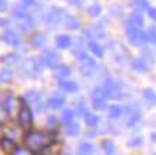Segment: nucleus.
<instances>
[{"mask_svg":"<svg viewBox=\"0 0 156 155\" xmlns=\"http://www.w3.org/2000/svg\"><path fill=\"white\" fill-rule=\"evenodd\" d=\"M53 141V135L50 132H29L26 138H24V142L27 145L29 149L32 151H42L43 148H46L52 144Z\"/></svg>","mask_w":156,"mask_h":155,"instance_id":"nucleus-1","label":"nucleus"},{"mask_svg":"<svg viewBox=\"0 0 156 155\" xmlns=\"http://www.w3.org/2000/svg\"><path fill=\"white\" fill-rule=\"evenodd\" d=\"M20 72H22L23 75L29 76V78H36V76H39L40 72H42V61L37 59V57L26 59V61L22 63V66H20Z\"/></svg>","mask_w":156,"mask_h":155,"instance_id":"nucleus-2","label":"nucleus"},{"mask_svg":"<svg viewBox=\"0 0 156 155\" xmlns=\"http://www.w3.org/2000/svg\"><path fill=\"white\" fill-rule=\"evenodd\" d=\"M125 32L128 35L129 42L132 43V45H135V46H142L143 43L147 42V35H146V32H143L142 29L125 24Z\"/></svg>","mask_w":156,"mask_h":155,"instance_id":"nucleus-3","label":"nucleus"},{"mask_svg":"<svg viewBox=\"0 0 156 155\" xmlns=\"http://www.w3.org/2000/svg\"><path fill=\"white\" fill-rule=\"evenodd\" d=\"M63 14H62V10L59 7H50V9L46 12V13L43 14V22L48 24V26H57V24L63 22Z\"/></svg>","mask_w":156,"mask_h":155,"instance_id":"nucleus-4","label":"nucleus"},{"mask_svg":"<svg viewBox=\"0 0 156 155\" xmlns=\"http://www.w3.org/2000/svg\"><path fill=\"white\" fill-rule=\"evenodd\" d=\"M92 105L98 111H103L108 106V95L105 94L103 88H98L92 92Z\"/></svg>","mask_w":156,"mask_h":155,"instance_id":"nucleus-5","label":"nucleus"},{"mask_svg":"<svg viewBox=\"0 0 156 155\" xmlns=\"http://www.w3.org/2000/svg\"><path fill=\"white\" fill-rule=\"evenodd\" d=\"M103 90L105 94L108 95V98H113V99H119L122 98V89H120V85L113 80L112 78H108L105 80V85H103Z\"/></svg>","mask_w":156,"mask_h":155,"instance_id":"nucleus-6","label":"nucleus"},{"mask_svg":"<svg viewBox=\"0 0 156 155\" xmlns=\"http://www.w3.org/2000/svg\"><path fill=\"white\" fill-rule=\"evenodd\" d=\"M17 119H19L20 127L29 131L32 128V124H33V116H32V111L29 109V106L26 105H22L19 111V115H17Z\"/></svg>","mask_w":156,"mask_h":155,"instance_id":"nucleus-7","label":"nucleus"},{"mask_svg":"<svg viewBox=\"0 0 156 155\" xmlns=\"http://www.w3.org/2000/svg\"><path fill=\"white\" fill-rule=\"evenodd\" d=\"M40 61L44 66H49V68H53V69H56L57 66L60 65L59 63V55H57L55 50H50V49H44L42 52V56H40Z\"/></svg>","mask_w":156,"mask_h":155,"instance_id":"nucleus-8","label":"nucleus"},{"mask_svg":"<svg viewBox=\"0 0 156 155\" xmlns=\"http://www.w3.org/2000/svg\"><path fill=\"white\" fill-rule=\"evenodd\" d=\"M2 40L6 43V45H9V46H19L20 45V38L19 35L14 32V30H12V29H6L5 32L2 33Z\"/></svg>","mask_w":156,"mask_h":155,"instance_id":"nucleus-9","label":"nucleus"},{"mask_svg":"<svg viewBox=\"0 0 156 155\" xmlns=\"http://www.w3.org/2000/svg\"><path fill=\"white\" fill-rule=\"evenodd\" d=\"M143 22H145V19H143L142 13H139V12H133V13H130V16L128 17V20H126V23L125 24L140 29L143 26Z\"/></svg>","mask_w":156,"mask_h":155,"instance_id":"nucleus-10","label":"nucleus"},{"mask_svg":"<svg viewBox=\"0 0 156 155\" xmlns=\"http://www.w3.org/2000/svg\"><path fill=\"white\" fill-rule=\"evenodd\" d=\"M14 103H16V99L10 94H3L0 96V105L7 111V113H12V111L14 108Z\"/></svg>","mask_w":156,"mask_h":155,"instance_id":"nucleus-11","label":"nucleus"},{"mask_svg":"<svg viewBox=\"0 0 156 155\" xmlns=\"http://www.w3.org/2000/svg\"><path fill=\"white\" fill-rule=\"evenodd\" d=\"M12 16H13L14 19H17V20H23V19H26V17H29L30 13L27 12V9H26L24 6L14 5L13 7H12Z\"/></svg>","mask_w":156,"mask_h":155,"instance_id":"nucleus-12","label":"nucleus"},{"mask_svg":"<svg viewBox=\"0 0 156 155\" xmlns=\"http://www.w3.org/2000/svg\"><path fill=\"white\" fill-rule=\"evenodd\" d=\"M63 24L69 30H76V29L80 28V20L77 19V17H75V16H72V14H65Z\"/></svg>","mask_w":156,"mask_h":155,"instance_id":"nucleus-13","label":"nucleus"},{"mask_svg":"<svg viewBox=\"0 0 156 155\" xmlns=\"http://www.w3.org/2000/svg\"><path fill=\"white\" fill-rule=\"evenodd\" d=\"M59 88L62 90H65V92H70V94L79 89V86H77L76 82H73V80H65V79L59 80Z\"/></svg>","mask_w":156,"mask_h":155,"instance_id":"nucleus-14","label":"nucleus"},{"mask_svg":"<svg viewBox=\"0 0 156 155\" xmlns=\"http://www.w3.org/2000/svg\"><path fill=\"white\" fill-rule=\"evenodd\" d=\"M0 62L3 65H16L19 62V55L14 53V52H10V53H5L0 56Z\"/></svg>","mask_w":156,"mask_h":155,"instance_id":"nucleus-15","label":"nucleus"},{"mask_svg":"<svg viewBox=\"0 0 156 155\" xmlns=\"http://www.w3.org/2000/svg\"><path fill=\"white\" fill-rule=\"evenodd\" d=\"M132 68L136 72H140V73H145V72L149 71L147 61H145L143 57H140V59H135V61L132 62Z\"/></svg>","mask_w":156,"mask_h":155,"instance_id":"nucleus-16","label":"nucleus"},{"mask_svg":"<svg viewBox=\"0 0 156 155\" xmlns=\"http://www.w3.org/2000/svg\"><path fill=\"white\" fill-rule=\"evenodd\" d=\"M56 46L59 49H67L72 46V38L67 35H59L56 38Z\"/></svg>","mask_w":156,"mask_h":155,"instance_id":"nucleus-17","label":"nucleus"},{"mask_svg":"<svg viewBox=\"0 0 156 155\" xmlns=\"http://www.w3.org/2000/svg\"><path fill=\"white\" fill-rule=\"evenodd\" d=\"M44 43H46V36H44L43 33H36L33 38L30 39V45H32L33 47H36V49L43 47L44 46Z\"/></svg>","mask_w":156,"mask_h":155,"instance_id":"nucleus-18","label":"nucleus"},{"mask_svg":"<svg viewBox=\"0 0 156 155\" xmlns=\"http://www.w3.org/2000/svg\"><path fill=\"white\" fill-rule=\"evenodd\" d=\"M65 105V98L62 96V95H53V96H50V99H49V106L53 109H59L62 108Z\"/></svg>","mask_w":156,"mask_h":155,"instance_id":"nucleus-19","label":"nucleus"},{"mask_svg":"<svg viewBox=\"0 0 156 155\" xmlns=\"http://www.w3.org/2000/svg\"><path fill=\"white\" fill-rule=\"evenodd\" d=\"M0 146H2V149L6 151V152H13L14 151V141L10 139L9 136H3V138L0 139Z\"/></svg>","mask_w":156,"mask_h":155,"instance_id":"nucleus-20","label":"nucleus"},{"mask_svg":"<svg viewBox=\"0 0 156 155\" xmlns=\"http://www.w3.org/2000/svg\"><path fill=\"white\" fill-rule=\"evenodd\" d=\"M34 26V20L32 16H29V17H26V19L22 20V23L19 24V30L20 32H29V30H32Z\"/></svg>","mask_w":156,"mask_h":155,"instance_id":"nucleus-21","label":"nucleus"},{"mask_svg":"<svg viewBox=\"0 0 156 155\" xmlns=\"http://www.w3.org/2000/svg\"><path fill=\"white\" fill-rule=\"evenodd\" d=\"M79 155H95V148L90 142H82L79 145Z\"/></svg>","mask_w":156,"mask_h":155,"instance_id":"nucleus-22","label":"nucleus"},{"mask_svg":"<svg viewBox=\"0 0 156 155\" xmlns=\"http://www.w3.org/2000/svg\"><path fill=\"white\" fill-rule=\"evenodd\" d=\"M87 47H89L90 52H92L93 55H96L98 57L103 56V49H102V46H100L98 42H95V40H89V42H87Z\"/></svg>","mask_w":156,"mask_h":155,"instance_id":"nucleus-23","label":"nucleus"},{"mask_svg":"<svg viewBox=\"0 0 156 155\" xmlns=\"http://www.w3.org/2000/svg\"><path fill=\"white\" fill-rule=\"evenodd\" d=\"M123 115V106L120 105H112L109 108V118L110 119H119Z\"/></svg>","mask_w":156,"mask_h":155,"instance_id":"nucleus-24","label":"nucleus"},{"mask_svg":"<svg viewBox=\"0 0 156 155\" xmlns=\"http://www.w3.org/2000/svg\"><path fill=\"white\" fill-rule=\"evenodd\" d=\"M132 7L136 12L142 13L145 10H149V3H147V0H132Z\"/></svg>","mask_w":156,"mask_h":155,"instance_id":"nucleus-25","label":"nucleus"},{"mask_svg":"<svg viewBox=\"0 0 156 155\" xmlns=\"http://www.w3.org/2000/svg\"><path fill=\"white\" fill-rule=\"evenodd\" d=\"M143 99L149 105H156V92L153 89H151V88L143 89Z\"/></svg>","mask_w":156,"mask_h":155,"instance_id":"nucleus-26","label":"nucleus"},{"mask_svg":"<svg viewBox=\"0 0 156 155\" xmlns=\"http://www.w3.org/2000/svg\"><path fill=\"white\" fill-rule=\"evenodd\" d=\"M86 35H87L89 38H102L105 35V30L100 24H96V26H93L92 29L86 30Z\"/></svg>","mask_w":156,"mask_h":155,"instance_id":"nucleus-27","label":"nucleus"},{"mask_svg":"<svg viewBox=\"0 0 156 155\" xmlns=\"http://www.w3.org/2000/svg\"><path fill=\"white\" fill-rule=\"evenodd\" d=\"M56 78H59V79H65V78H67V76L70 75V68L67 65H59L56 68Z\"/></svg>","mask_w":156,"mask_h":155,"instance_id":"nucleus-28","label":"nucleus"},{"mask_svg":"<svg viewBox=\"0 0 156 155\" xmlns=\"http://www.w3.org/2000/svg\"><path fill=\"white\" fill-rule=\"evenodd\" d=\"M102 149L105 151V154L106 155H113L115 151H116V146H115L113 141H110V139H105L102 142Z\"/></svg>","mask_w":156,"mask_h":155,"instance_id":"nucleus-29","label":"nucleus"},{"mask_svg":"<svg viewBox=\"0 0 156 155\" xmlns=\"http://www.w3.org/2000/svg\"><path fill=\"white\" fill-rule=\"evenodd\" d=\"M139 118H140V112H139V109H137V108H132V109H130V112H129L128 125H129V127L135 125V124L139 121Z\"/></svg>","mask_w":156,"mask_h":155,"instance_id":"nucleus-30","label":"nucleus"},{"mask_svg":"<svg viewBox=\"0 0 156 155\" xmlns=\"http://www.w3.org/2000/svg\"><path fill=\"white\" fill-rule=\"evenodd\" d=\"M24 99H26L27 102L37 103L39 101H40V94L36 92V90H29V92H26V95H24Z\"/></svg>","mask_w":156,"mask_h":155,"instance_id":"nucleus-31","label":"nucleus"},{"mask_svg":"<svg viewBox=\"0 0 156 155\" xmlns=\"http://www.w3.org/2000/svg\"><path fill=\"white\" fill-rule=\"evenodd\" d=\"M73 119H75V112H73L72 109H65L63 113H62V121L67 125V124L73 122Z\"/></svg>","mask_w":156,"mask_h":155,"instance_id":"nucleus-32","label":"nucleus"},{"mask_svg":"<svg viewBox=\"0 0 156 155\" xmlns=\"http://www.w3.org/2000/svg\"><path fill=\"white\" fill-rule=\"evenodd\" d=\"M85 121H86V124H87L89 127H96V125L99 124V116L95 115V113L87 112L85 115Z\"/></svg>","mask_w":156,"mask_h":155,"instance_id":"nucleus-33","label":"nucleus"},{"mask_svg":"<svg viewBox=\"0 0 156 155\" xmlns=\"http://www.w3.org/2000/svg\"><path fill=\"white\" fill-rule=\"evenodd\" d=\"M65 132H66V135H70V136L77 135V134H79V125L76 122L67 124L66 128H65Z\"/></svg>","mask_w":156,"mask_h":155,"instance_id":"nucleus-34","label":"nucleus"},{"mask_svg":"<svg viewBox=\"0 0 156 155\" xmlns=\"http://www.w3.org/2000/svg\"><path fill=\"white\" fill-rule=\"evenodd\" d=\"M39 155H59V148H57L56 145H52V144H50L49 146L43 148Z\"/></svg>","mask_w":156,"mask_h":155,"instance_id":"nucleus-35","label":"nucleus"},{"mask_svg":"<svg viewBox=\"0 0 156 155\" xmlns=\"http://www.w3.org/2000/svg\"><path fill=\"white\" fill-rule=\"evenodd\" d=\"M100 13H102V6L98 5V3H95V5H92L87 7V14L92 16V17H96V16H99Z\"/></svg>","mask_w":156,"mask_h":155,"instance_id":"nucleus-36","label":"nucleus"},{"mask_svg":"<svg viewBox=\"0 0 156 155\" xmlns=\"http://www.w3.org/2000/svg\"><path fill=\"white\" fill-rule=\"evenodd\" d=\"M13 79V72L9 71V69H0V80L2 82H10Z\"/></svg>","mask_w":156,"mask_h":155,"instance_id":"nucleus-37","label":"nucleus"},{"mask_svg":"<svg viewBox=\"0 0 156 155\" xmlns=\"http://www.w3.org/2000/svg\"><path fill=\"white\" fill-rule=\"evenodd\" d=\"M146 35H147V42L156 45V29H153V28L149 29L146 32Z\"/></svg>","mask_w":156,"mask_h":155,"instance_id":"nucleus-38","label":"nucleus"},{"mask_svg":"<svg viewBox=\"0 0 156 155\" xmlns=\"http://www.w3.org/2000/svg\"><path fill=\"white\" fill-rule=\"evenodd\" d=\"M142 145V138L140 136H135L129 141V146H140Z\"/></svg>","mask_w":156,"mask_h":155,"instance_id":"nucleus-39","label":"nucleus"},{"mask_svg":"<svg viewBox=\"0 0 156 155\" xmlns=\"http://www.w3.org/2000/svg\"><path fill=\"white\" fill-rule=\"evenodd\" d=\"M12 155H30V152L26 149H14L12 152Z\"/></svg>","mask_w":156,"mask_h":155,"instance_id":"nucleus-40","label":"nucleus"},{"mask_svg":"<svg viewBox=\"0 0 156 155\" xmlns=\"http://www.w3.org/2000/svg\"><path fill=\"white\" fill-rule=\"evenodd\" d=\"M20 5L24 6V7H30V6L34 5V0H20Z\"/></svg>","mask_w":156,"mask_h":155,"instance_id":"nucleus-41","label":"nucleus"},{"mask_svg":"<svg viewBox=\"0 0 156 155\" xmlns=\"http://www.w3.org/2000/svg\"><path fill=\"white\" fill-rule=\"evenodd\" d=\"M147 14H149V17L153 20H156V9L155 7H149V10H147Z\"/></svg>","mask_w":156,"mask_h":155,"instance_id":"nucleus-42","label":"nucleus"},{"mask_svg":"<svg viewBox=\"0 0 156 155\" xmlns=\"http://www.w3.org/2000/svg\"><path fill=\"white\" fill-rule=\"evenodd\" d=\"M7 115H9V113H7V111H6V109L0 105V122H2V121L5 119V116H7Z\"/></svg>","mask_w":156,"mask_h":155,"instance_id":"nucleus-43","label":"nucleus"},{"mask_svg":"<svg viewBox=\"0 0 156 155\" xmlns=\"http://www.w3.org/2000/svg\"><path fill=\"white\" fill-rule=\"evenodd\" d=\"M46 124H48V125H55V124H56V119H55V116H49V119L46 121Z\"/></svg>","mask_w":156,"mask_h":155,"instance_id":"nucleus-44","label":"nucleus"},{"mask_svg":"<svg viewBox=\"0 0 156 155\" xmlns=\"http://www.w3.org/2000/svg\"><path fill=\"white\" fill-rule=\"evenodd\" d=\"M6 6H7L6 0H0V12H3V10L6 9Z\"/></svg>","mask_w":156,"mask_h":155,"instance_id":"nucleus-45","label":"nucleus"},{"mask_svg":"<svg viewBox=\"0 0 156 155\" xmlns=\"http://www.w3.org/2000/svg\"><path fill=\"white\" fill-rule=\"evenodd\" d=\"M66 3H70V5H80V0H63Z\"/></svg>","mask_w":156,"mask_h":155,"instance_id":"nucleus-46","label":"nucleus"},{"mask_svg":"<svg viewBox=\"0 0 156 155\" xmlns=\"http://www.w3.org/2000/svg\"><path fill=\"white\" fill-rule=\"evenodd\" d=\"M6 23H7V20H5L3 17H0V28H3Z\"/></svg>","mask_w":156,"mask_h":155,"instance_id":"nucleus-47","label":"nucleus"}]
</instances>
